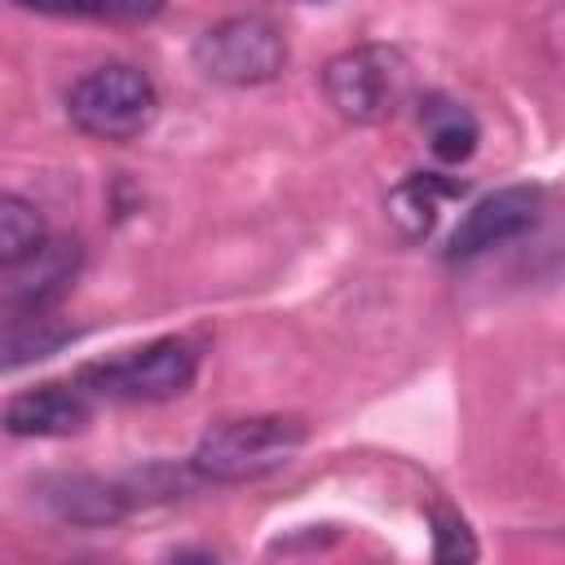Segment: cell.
<instances>
[{
	"label": "cell",
	"instance_id": "ba28073f",
	"mask_svg": "<svg viewBox=\"0 0 565 565\" xmlns=\"http://www.w3.org/2000/svg\"><path fill=\"white\" fill-rule=\"evenodd\" d=\"M93 402L97 397L79 380L40 384L4 402V428L9 437H71L93 419Z\"/></svg>",
	"mask_w": 565,
	"mask_h": 565
},
{
	"label": "cell",
	"instance_id": "6da1fadb",
	"mask_svg": "<svg viewBox=\"0 0 565 565\" xmlns=\"http://www.w3.org/2000/svg\"><path fill=\"white\" fill-rule=\"evenodd\" d=\"M305 441H309V424L300 415H238L212 424L199 437L190 463L212 486H238L278 472L300 455Z\"/></svg>",
	"mask_w": 565,
	"mask_h": 565
},
{
	"label": "cell",
	"instance_id": "3957f363",
	"mask_svg": "<svg viewBox=\"0 0 565 565\" xmlns=\"http://www.w3.org/2000/svg\"><path fill=\"white\" fill-rule=\"evenodd\" d=\"M322 93L344 124H384L411 97V62L393 44H353L322 66Z\"/></svg>",
	"mask_w": 565,
	"mask_h": 565
},
{
	"label": "cell",
	"instance_id": "7a4b0ae2",
	"mask_svg": "<svg viewBox=\"0 0 565 565\" xmlns=\"http://www.w3.org/2000/svg\"><path fill=\"white\" fill-rule=\"evenodd\" d=\"M159 115V88L141 66L102 62L66 88V119L93 141H137Z\"/></svg>",
	"mask_w": 565,
	"mask_h": 565
},
{
	"label": "cell",
	"instance_id": "9c48e42d",
	"mask_svg": "<svg viewBox=\"0 0 565 565\" xmlns=\"http://www.w3.org/2000/svg\"><path fill=\"white\" fill-rule=\"evenodd\" d=\"M35 499L57 521H71V525H110L124 512H132L124 481L119 477L106 481V477H93V472H57V477H44L35 486Z\"/></svg>",
	"mask_w": 565,
	"mask_h": 565
},
{
	"label": "cell",
	"instance_id": "4fadbf2b",
	"mask_svg": "<svg viewBox=\"0 0 565 565\" xmlns=\"http://www.w3.org/2000/svg\"><path fill=\"white\" fill-rule=\"evenodd\" d=\"M44 238H49V225H44L40 207L26 203L22 194H4L0 199V265L31 256Z\"/></svg>",
	"mask_w": 565,
	"mask_h": 565
},
{
	"label": "cell",
	"instance_id": "8fae6325",
	"mask_svg": "<svg viewBox=\"0 0 565 565\" xmlns=\"http://www.w3.org/2000/svg\"><path fill=\"white\" fill-rule=\"evenodd\" d=\"M419 124L428 132V150L441 159V163H463L472 159L477 141H481V124L468 106L459 102H446V97H428L424 110H419Z\"/></svg>",
	"mask_w": 565,
	"mask_h": 565
},
{
	"label": "cell",
	"instance_id": "9a60e30c",
	"mask_svg": "<svg viewBox=\"0 0 565 565\" xmlns=\"http://www.w3.org/2000/svg\"><path fill=\"white\" fill-rule=\"evenodd\" d=\"M433 521V561L450 565V561H477V539L468 530V521L450 508H433L428 512Z\"/></svg>",
	"mask_w": 565,
	"mask_h": 565
},
{
	"label": "cell",
	"instance_id": "30bf717a",
	"mask_svg": "<svg viewBox=\"0 0 565 565\" xmlns=\"http://www.w3.org/2000/svg\"><path fill=\"white\" fill-rule=\"evenodd\" d=\"M463 181H446L437 172H411L402 185H393L388 194V221L397 225L402 238H428V230L437 225V207L441 199H459Z\"/></svg>",
	"mask_w": 565,
	"mask_h": 565
},
{
	"label": "cell",
	"instance_id": "7c38bea8",
	"mask_svg": "<svg viewBox=\"0 0 565 565\" xmlns=\"http://www.w3.org/2000/svg\"><path fill=\"white\" fill-rule=\"evenodd\" d=\"M66 340H71V331L57 318H49V309H9V318H4V371L40 362L53 349H62Z\"/></svg>",
	"mask_w": 565,
	"mask_h": 565
},
{
	"label": "cell",
	"instance_id": "277c9868",
	"mask_svg": "<svg viewBox=\"0 0 565 565\" xmlns=\"http://www.w3.org/2000/svg\"><path fill=\"white\" fill-rule=\"evenodd\" d=\"M190 62L207 84L221 88H256L282 75L287 35L260 13H234L203 26L190 44Z\"/></svg>",
	"mask_w": 565,
	"mask_h": 565
},
{
	"label": "cell",
	"instance_id": "5b68a950",
	"mask_svg": "<svg viewBox=\"0 0 565 565\" xmlns=\"http://www.w3.org/2000/svg\"><path fill=\"white\" fill-rule=\"evenodd\" d=\"M199 353L181 335H159L150 344L124 349L102 362H84L75 380L106 402H168L194 384Z\"/></svg>",
	"mask_w": 565,
	"mask_h": 565
},
{
	"label": "cell",
	"instance_id": "8992f818",
	"mask_svg": "<svg viewBox=\"0 0 565 565\" xmlns=\"http://www.w3.org/2000/svg\"><path fill=\"white\" fill-rule=\"evenodd\" d=\"M539 185H499L481 194L446 238V260H472L490 247L521 238L539 221Z\"/></svg>",
	"mask_w": 565,
	"mask_h": 565
},
{
	"label": "cell",
	"instance_id": "52a82bcc",
	"mask_svg": "<svg viewBox=\"0 0 565 565\" xmlns=\"http://www.w3.org/2000/svg\"><path fill=\"white\" fill-rule=\"evenodd\" d=\"M79 260H84L79 238L49 234L31 256H22L13 265H0L4 309H53L71 291V282L79 274Z\"/></svg>",
	"mask_w": 565,
	"mask_h": 565
},
{
	"label": "cell",
	"instance_id": "5bb4252c",
	"mask_svg": "<svg viewBox=\"0 0 565 565\" xmlns=\"http://www.w3.org/2000/svg\"><path fill=\"white\" fill-rule=\"evenodd\" d=\"M18 9L57 13V18H106V22H150L168 0H13Z\"/></svg>",
	"mask_w": 565,
	"mask_h": 565
}]
</instances>
